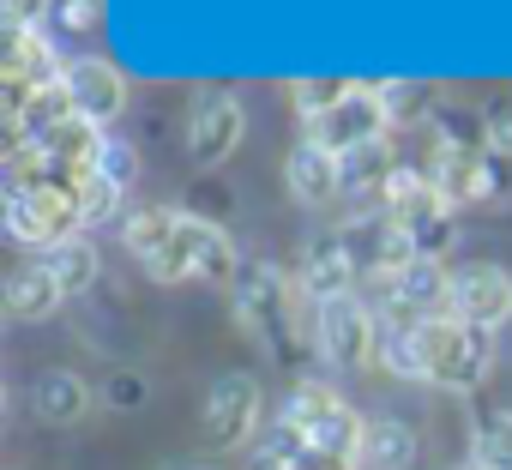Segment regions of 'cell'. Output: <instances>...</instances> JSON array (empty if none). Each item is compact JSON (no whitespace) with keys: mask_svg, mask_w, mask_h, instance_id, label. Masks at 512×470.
I'll return each mask as SVG.
<instances>
[{"mask_svg":"<svg viewBox=\"0 0 512 470\" xmlns=\"http://www.w3.org/2000/svg\"><path fill=\"white\" fill-rule=\"evenodd\" d=\"M338 242H344L356 278H362V284H380V290H392V284L422 260V248L410 242V229H404L392 211H356L350 223H338Z\"/></svg>","mask_w":512,"mask_h":470,"instance_id":"4","label":"cell"},{"mask_svg":"<svg viewBox=\"0 0 512 470\" xmlns=\"http://www.w3.org/2000/svg\"><path fill=\"white\" fill-rule=\"evenodd\" d=\"M61 302H67V290L49 278V266H43V260L19 266V272L7 278V314H13V320H25V326H31V320H49Z\"/></svg>","mask_w":512,"mask_h":470,"instance_id":"19","label":"cell"},{"mask_svg":"<svg viewBox=\"0 0 512 470\" xmlns=\"http://www.w3.org/2000/svg\"><path fill=\"white\" fill-rule=\"evenodd\" d=\"M470 458L488 464V470H512V410L476 422V440H470Z\"/></svg>","mask_w":512,"mask_h":470,"instance_id":"23","label":"cell"},{"mask_svg":"<svg viewBox=\"0 0 512 470\" xmlns=\"http://www.w3.org/2000/svg\"><path fill=\"white\" fill-rule=\"evenodd\" d=\"M386 127H392V109L380 103V91L368 79H356V91L338 109H326L320 121H308V139H320L338 157H356V151H374L386 139Z\"/></svg>","mask_w":512,"mask_h":470,"instance_id":"9","label":"cell"},{"mask_svg":"<svg viewBox=\"0 0 512 470\" xmlns=\"http://www.w3.org/2000/svg\"><path fill=\"white\" fill-rule=\"evenodd\" d=\"M278 428H290L302 446H320V452H356L368 422H362L326 380H302V386L284 398Z\"/></svg>","mask_w":512,"mask_h":470,"instance_id":"5","label":"cell"},{"mask_svg":"<svg viewBox=\"0 0 512 470\" xmlns=\"http://www.w3.org/2000/svg\"><path fill=\"white\" fill-rule=\"evenodd\" d=\"M139 398H145V380L139 374H115L109 380V404L115 410H139Z\"/></svg>","mask_w":512,"mask_h":470,"instance_id":"29","label":"cell"},{"mask_svg":"<svg viewBox=\"0 0 512 470\" xmlns=\"http://www.w3.org/2000/svg\"><path fill=\"white\" fill-rule=\"evenodd\" d=\"M7 235L25 248H61L67 235H85L79 223V181L67 175H37L25 187H7Z\"/></svg>","mask_w":512,"mask_h":470,"instance_id":"2","label":"cell"},{"mask_svg":"<svg viewBox=\"0 0 512 470\" xmlns=\"http://www.w3.org/2000/svg\"><path fill=\"white\" fill-rule=\"evenodd\" d=\"M284 187L302 199V205H332V199H344V157L338 151H326L320 139H302V145H290V157H284Z\"/></svg>","mask_w":512,"mask_h":470,"instance_id":"14","label":"cell"},{"mask_svg":"<svg viewBox=\"0 0 512 470\" xmlns=\"http://www.w3.org/2000/svg\"><path fill=\"white\" fill-rule=\"evenodd\" d=\"M97 169H103L109 181L133 187V175H139V157H133V145H127V139H103V151H97Z\"/></svg>","mask_w":512,"mask_h":470,"instance_id":"25","label":"cell"},{"mask_svg":"<svg viewBox=\"0 0 512 470\" xmlns=\"http://www.w3.org/2000/svg\"><path fill=\"white\" fill-rule=\"evenodd\" d=\"M482 145H488L494 157H506V163H512V109H494V115L482 121Z\"/></svg>","mask_w":512,"mask_h":470,"instance_id":"28","label":"cell"},{"mask_svg":"<svg viewBox=\"0 0 512 470\" xmlns=\"http://www.w3.org/2000/svg\"><path fill=\"white\" fill-rule=\"evenodd\" d=\"M290 470H362V458H356V452H320V446H302Z\"/></svg>","mask_w":512,"mask_h":470,"instance_id":"27","label":"cell"},{"mask_svg":"<svg viewBox=\"0 0 512 470\" xmlns=\"http://www.w3.org/2000/svg\"><path fill=\"white\" fill-rule=\"evenodd\" d=\"M446 314L476 326V332H500L512 320V278H506V266H494V260L452 266V308Z\"/></svg>","mask_w":512,"mask_h":470,"instance_id":"10","label":"cell"},{"mask_svg":"<svg viewBox=\"0 0 512 470\" xmlns=\"http://www.w3.org/2000/svg\"><path fill=\"white\" fill-rule=\"evenodd\" d=\"M7 31H43V19H55V0H0Z\"/></svg>","mask_w":512,"mask_h":470,"instance_id":"26","label":"cell"},{"mask_svg":"<svg viewBox=\"0 0 512 470\" xmlns=\"http://www.w3.org/2000/svg\"><path fill=\"white\" fill-rule=\"evenodd\" d=\"M374 338H380V326H374V302L362 290L332 296V302L314 308V350L332 368H368L374 362Z\"/></svg>","mask_w":512,"mask_h":470,"instance_id":"7","label":"cell"},{"mask_svg":"<svg viewBox=\"0 0 512 470\" xmlns=\"http://www.w3.org/2000/svg\"><path fill=\"white\" fill-rule=\"evenodd\" d=\"M241 133H247V115H241V103H235L229 91H205V97L187 109V157H193L199 169L229 163L235 145H241Z\"/></svg>","mask_w":512,"mask_h":470,"instance_id":"12","label":"cell"},{"mask_svg":"<svg viewBox=\"0 0 512 470\" xmlns=\"http://www.w3.org/2000/svg\"><path fill=\"white\" fill-rule=\"evenodd\" d=\"M121 242H127V254L139 260V272L151 284H187V278L235 284L241 278L235 242L211 217H193L181 205H139L121 229Z\"/></svg>","mask_w":512,"mask_h":470,"instance_id":"1","label":"cell"},{"mask_svg":"<svg viewBox=\"0 0 512 470\" xmlns=\"http://www.w3.org/2000/svg\"><path fill=\"white\" fill-rule=\"evenodd\" d=\"M350 91H356V79H338V73H332V79H296V85H290V103H296V115H302V127H308V121H320L326 109H338Z\"/></svg>","mask_w":512,"mask_h":470,"instance_id":"21","label":"cell"},{"mask_svg":"<svg viewBox=\"0 0 512 470\" xmlns=\"http://www.w3.org/2000/svg\"><path fill=\"white\" fill-rule=\"evenodd\" d=\"M253 428H260V380L253 374H217L211 392H205V440L211 446H247Z\"/></svg>","mask_w":512,"mask_h":470,"instance_id":"11","label":"cell"},{"mask_svg":"<svg viewBox=\"0 0 512 470\" xmlns=\"http://www.w3.org/2000/svg\"><path fill=\"white\" fill-rule=\"evenodd\" d=\"M43 266H49V278H55L67 296H85V290H97V278H103V254H97L91 235H67L61 248L43 254Z\"/></svg>","mask_w":512,"mask_h":470,"instance_id":"20","label":"cell"},{"mask_svg":"<svg viewBox=\"0 0 512 470\" xmlns=\"http://www.w3.org/2000/svg\"><path fill=\"white\" fill-rule=\"evenodd\" d=\"M61 73H67V61L55 55V43L43 31H7V67H0V109H7V127L31 109V97L61 85Z\"/></svg>","mask_w":512,"mask_h":470,"instance_id":"8","label":"cell"},{"mask_svg":"<svg viewBox=\"0 0 512 470\" xmlns=\"http://www.w3.org/2000/svg\"><path fill=\"white\" fill-rule=\"evenodd\" d=\"M55 25L73 31V37L97 31V25H103V0H55Z\"/></svg>","mask_w":512,"mask_h":470,"instance_id":"24","label":"cell"},{"mask_svg":"<svg viewBox=\"0 0 512 470\" xmlns=\"http://www.w3.org/2000/svg\"><path fill=\"white\" fill-rule=\"evenodd\" d=\"M356 458H362V470H410L416 464V428L398 416H368Z\"/></svg>","mask_w":512,"mask_h":470,"instance_id":"17","label":"cell"},{"mask_svg":"<svg viewBox=\"0 0 512 470\" xmlns=\"http://www.w3.org/2000/svg\"><path fill=\"white\" fill-rule=\"evenodd\" d=\"M31 410H37L43 422L67 428V422H79V416L91 410V386H85L73 368H49V374H37V386H31Z\"/></svg>","mask_w":512,"mask_h":470,"instance_id":"18","label":"cell"},{"mask_svg":"<svg viewBox=\"0 0 512 470\" xmlns=\"http://www.w3.org/2000/svg\"><path fill=\"white\" fill-rule=\"evenodd\" d=\"M61 85H67L79 121H97V127H103V121H115V115L127 109V79H121L115 61H103V55H73L67 73H61Z\"/></svg>","mask_w":512,"mask_h":470,"instance_id":"13","label":"cell"},{"mask_svg":"<svg viewBox=\"0 0 512 470\" xmlns=\"http://www.w3.org/2000/svg\"><path fill=\"white\" fill-rule=\"evenodd\" d=\"M458 470H488V464H476V458H464V464H458Z\"/></svg>","mask_w":512,"mask_h":470,"instance_id":"30","label":"cell"},{"mask_svg":"<svg viewBox=\"0 0 512 470\" xmlns=\"http://www.w3.org/2000/svg\"><path fill=\"white\" fill-rule=\"evenodd\" d=\"M121 199H127V187L109 181L103 169H91V175L79 181V223H85V229H103V223L121 211Z\"/></svg>","mask_w":512,"mask_h":470,"instance_id":"22","label":"cell"},{"mask_svg":"<svg viewBox=\"0 0 512 470\" xmlns=\"http://www.w3.org/2000/svg\"><path fill=\"white\" fill-rule=\"evenodd\" d=\"M416 356H422V380L446 386V392H476L494 368V332H476L464 320H422L416 326Z\"/></svg>","mask_w":512,"mask_h":470,"instance_id":"3","label":"cell"},{"mask_svg":"<svg viewBox=\"0 0 512 470\" xmlns=\"http://www.w3.org/2000/svg\"><path fill=\"white\" fill-rule=\"evenodd\" d=\"M392 302H404L416 320H446V308H452V272L422 254V260L392 284Z\"/></svg>","mask_w":512,"mask_h":470,"instance_id":"16","label":"cell"},{"mask_svg":"<svg viewBox=\"0 0 512 470\" xmlns=\"http://www.w3.org/2000/svg\"><path fill=\"white\" fill-rule=\"evenodd\" d=\"M235 290V320L241 332H253L266 350H290V278L278 260H247L241 278L229 284Z\"/></svg>","mask_w":512,"mask_h":470,"instance_id":"6","label":"cell"},{"mask_svg":"<svg viewBox=\"0 0 512 470\" xmlns=\"http://www.w3.org/2000/svg\"><path fill=\"white\" fill-rule=\"evenodd\" d=\"M362 278H356V266H350V254H344V242H338V229H326V235H314V242L302 248V296L320 308V302H332V296H350Z\"/></svg>","mask_w":512,"mask_h":470,"instance_id":"15","label":"cell"}]
</instances>
